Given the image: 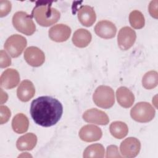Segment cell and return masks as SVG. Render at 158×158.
<instances>
[{
    "mask_svg": "<svg viewBox=\"0 0 158 158\" xmlns=\"http://www.w3.org/2000/svg\"><path fill=\"white\" fill-rule=\"evenodd\" d=\"M31 15L36 22L43 27H49L60 19L58 10L51 7L50 2H38L33 8Z\"/></svg>",
    "mask_w": 158,
    "mask_h": 158,
    "instance_id": "2",
    "label": "cell"
},
{
    "mask_svg": "<svg viewBox=\"0 0 158 158\" xmlns=\"http://www.w3.org/2000/svg\"><path fill=\"white\" fill-rule=\"evenodd\" d=\"M78 135L81 140L86 142H93L99 140L102 133L98 127L94 125H86L80 129Z\"/></svg>",
    "mask_w": 158,
    "mask_h": 158,
    "instance_id": "14",
    "label": "cell"
},
{
    "mask_svg": "<svg viewBox=\"0 0 158 158\" xmlns=\"http://www.w3.org/2000/svg\"><path fill=\"white\" fill-rule=\"evenodd\" d=\"M11 2L7 0L0 1V17L6 16L11 10Z\"/></svg>",
    "mask_w": 158,
    "mask_h": 158,
    "instance_id": "25",
    "label": "cell"
},
{
    "mask_svg": "<svg viewBox=\"0 0 158 158\" xmlns=\"http://www.w3.org/2000/svg\"><path fill=\"white\" fill-rule=\"evenodd\" d=\"M111 135L117 139H122L125 137L128 132L127 124L123 122L115 121L112 122L109 127Z\"/></svg>",
    "mask_w": 158,
    "mask_h": 158,
    "instance_id": "21",
    "label": "cell"
},
{
    "mask_svg": "<svg viewBox=\"0 0 158 158\" xmlns=\"http://www.w3.org/2000/svg\"><path fill=\"white\" fill-rule=\"evenodd\" d=\"M140 149V141L135 137L126 138L120 146V150L122 156L128 158L136 157L139 154Z\"/></svg>",
    "mask_w": 158,
    "mask_h": 158,
    "instance_id": "8",
    "label": "cell"
},
{
    "mask_svg": "<svg viewBox=\"0 0 158 158\" xmlns=\"http://www.w3.org/2000/svg\"><path fill=\"white\" fill-rule=\"evenodd\" d=\"M118 149L115 145H110L107 148L106 157H121Z\"/></svg>",
    "mask_w": 158,
    "mask_h": 158,
    "instance_id": "28",
    "label": "cell"
},
{
    "mask_svg": "<svg viewBox=\"0 0 158 158\" xmlns=\"http://www.w3.org/2000/svg\"><path fill=\"white\" fill-rule=\"evenodd\" d=\"M30 112L36 124L49 127L59 122L63 113V107L57 99L44 96L37 98L31 102Z\"/></svg>",
    "mask_w": 158,
    "mask_h": 158,
    "instance_id": "1",
    "label": "cell"
},
{
    "mask_svg": "<svg viewBox=\"0 0 158 158\" xmlns=\"http://www.w3.org/2000/svg\"><path fill=\"white\" fill-rule=\"evenodd\" d=\"M20 75L17 70L14 69H7L1 75L0 84L5 89H12L19 83Z\"/></svg>",
    "mask_w": 158,
    "mask_h": 158,
    "instance_id": "13",
    "label": "cell"
},
{
    "mask_svg": "<svg viewBox=\"0 0 158 158\" xmlns=\"http://www.w3.org/2000/svg\"><path fill=\"white\" fill-rule=\"evenodd\" d=\"M0 112H1L0 123H1V124H4L9 120V119L11 115L10 110L7 106L1 105L0 106Z\"/></svg>",
    "mask_w": 158,
    "mask_h": 158,
    "instance_id": "26",
    "label": "cell"
},
{
    "mask_svg": "<svg viewBox=\"0 0 158 158\" xmlns=\"http://www.w3.org/2000/svg\"><path fill=\"white\" fill-rule=\"evenodd\" d=\"M25 61L32 67H40L45 60L44 52L38 48L30 46L26 49L24 52Z\"/></svg>",
    "mask_w": 158,
    "mask_h": 158,
    "instance_id": "9",
    "label": "cell"
},
{
    "mask_svg": "<svg viewBox=\"0 0 158 158\" xmlns=\"http://www.w3.org/2000/svg\"><path fill=\"white\" fill-rule=\"evenodd\" d=\"M27 44V40L20 35H12L9 36L4 43V48L13 58L19 57Z\"/></svg>",
    "mask_w": 158,
    "mask_h": 158,
    "instance_id": "6",
    "label": "cell"
},
{
    "mask_svg": "<svg viewBox=\"0 0 158 158\" xmlns=\"http://www.w3.org/2000/svg\"><path fill=\"white\" fill-rule=\"evenodd\" d=\"M92 36L91 33L84 28L77 30L72 36L73 44L78 48H85L91 42Z\"/></svg>",
    "mask_w": 158,
    "mask_h": 158,
    "instance_id": "18",
    "label": "cell"
},
{
    "mask_svg": "<svg viewBox=\"0 0 158 158\" xmlns=\"http://www.w3.org/2000/svg\"><path fill=\"white\" fill-rule=\"evenodd\" d=\"M48 34L51 40L56 42H64L70 37L71 28L63 23L57 24L49 30Z\"/></svg>",
    "mask_w": 158,
    "mask_h": 158,
    "instance_id": "11",
    "label": "cell"
},
{
    "mask_svg": "<svg viewBox=\"0 0 158 158\" xmlns=\"http://www.w3.org/2000/svg\"><path fill=\"white\" fill-rule=\"evenodd\" d=\"M12 24L18 31L28 36L33 35L36 30L31 16L23 11H19L14 14Z\"/></svg>",
    "mask_w": 158,
    "mask_h": 158,
    "instance_id": "3",
    "label": "cell"
},
{
    "mask_svg": "<svg viewBox=\"0 0 158 158\" xmlns=\"http://www.w3.org/2000/svg\"><path fill=\"white\" fill-rule=\"evenodd\" d=\"M104 148L101 144H93L88 146L83 152V157H104Z\"/></svg>",
    "mask_w": 158,
    "mask_h": 158,
    "instance_id": "22",
    "label": "cell"
},
{
    "mask_svg": "<svg viewBox=\"0 0 158 158\" xmlns=\"http://www.w3.org/2000/svg\"><path fill=\"white\" fill-rule=\"evenodd\" d=\"M28 126L29 121L25 114L19 113L14 117L12 121V127L15 133L20 134L26 132Z\"/></svg>",
    "mask_w": 158,
    "mask_h": 158,
    "instance_id": "20",
    "label": "cell"
},
{
    "mask_svg": "<svg viewBox=\"0 0 158 158\" xmlns=\"http://www.w3.org/2000/svg\"><path fill=\"white\" fill-rule=\"evenodd\" d=\"M129 22L131 26L135 29L142 28L145 24V19L143 14L139 10H135L129 15Z\"/></svg>",
    "mask_w": 158,
    "mask_h": 158,
    "instance_id": "24",
    "label": "cell"
},
{
    "mask_svg": "<svg viewBox=\"0 0 158 158\" xmlns=\"http://www.w3.org/2000/svg\"><path fill=\"white\" fill-rule=\"evenodd\" d=\"M116 98L118 104L124 108L130 107L135 101L134 94L125 86H120L117 89Z\"/></svg>",
    "mask_w": 158,
    "mask_h": 158,
    "instance_id": "17",
    "label": "cell"
},
{
    "mask_svg": "<svg viewBox=\"0 0 158 158\" xmlns=\"http://www.w3.org/2000/svg\"><path fill=\"white\" fill-rule=\"evenodd\" d=\"M78 19L83 26L91 27L96 19L94 9L89 6H82L78 10Z\"/></svg>",
    "mask_w": 158,
    "mask_h": 158,
    "instance_id": "15",
    "label": "cell"
},
{
    "mask_svg": "<svg viewBox=\"0 0 158 158\" xmlns=\"http://www.w3.org/2000/svg\"><path fill=\"white\" fill-rule=\"evenodd\" d=\"M36 143V136L33 133H28L20 136L17 139L16 146L20 151H30L35 148Z\"/></svg>",
    "mask_w": 158,
    "mask_h": 158,
    "instance_id": "19",
    "label": "cell"
},
{
    "mask_svg": "<svg viewBox=\"0 0 158 158\" xmlns=\"http://www.w3.org/2000/svg\"><path fill=\"white\" fill-rule=\"evenodd\" d=\"M11 64V60L7 52L1 50L0 51V67L1 68H5Z\"/></svg>",
    "mask_w": 158,
    "mask_h": 158,
    "instance_id": "27",
    "label": "cell"
},
{
    "mask_svg": "<svg viewBox=\"0 0 158 158\" xmlns=\"http://www.w3.org/2000/svg\"><path fill=\"white\" fill-rule=\"evenodd\" d=\"M96 34L104 39H110L114 38L117 32V28L114 23L109 20H101L98 22L95 27Z\"/></svg>",
    "mask_w": 158,
    "mask_h": 158,
    "instance_id": "12",
    "label": "cell"
},
{
    "mask_svg": "<svg viewBox=\"0 0 158 158\" xmlns=\"http://www.w3.org/2000/svg\"><path fill=\"white\" fill-rule=\"evenodd\" d=\"M136 34L134 30L129 27H122L118 31L117 36V43L120 49L127 51L135 43Z\"/></svg>",
    "mask_w": 158,
    "mask_h": 158,
    "instance_id": "7",
    "label": "cell"
},
{
    "mask_svg": "<svg viewBox=\"0 0 158 158\" xmlns=\"http://www.w3.org/2000/svg\"><path fill=\"white\" fill-rule=\"evenodd\" d=\"M157 3H158L157 0L152 1L150 2L149 7H148V10H149V12L150 15L155 19H157V17H158Z\"/></svg>",
    "mask_w": 158,
    "mask_h": 158,
    "instance_id": "29",
    "label": "cell"
},
{
    "mask_svg": "<svg viewBox=\"0 0 158 158\" xmlns=\"http://www.w3.org/2000/svg\"><path fill=\"white\" fill-rule=\"evenodd\" d=\"M82 117L85 122L97 125H106L109 122V117L106 112L95 108L86 110Z\"/></svg>",
    "mask_w": 158,
    "mask_h": 158,
    "instance_id": "10",
    "label": "cell"
},
{
    "mask_svg": "<svg viewBox=\"0 0 158 158\" xmlns=\"http://www.w3.org/2000/svg\"><path fill=\"white\" fill-rule=\"evenodd\" d=\"M93 99L95 104L103 109H109L113 106L115 102L114 91L108 86H98L93 95Z\"/></svg>",
    "mask_w": 158,
    "mask_h": 158,
    "instance_id": "4",
    "label": "cell"
},
{
    "mask_svg": "<svg viewBox=\"0 0 158 158\" xmlns=\"http://www.w3.org/2000/svg\"><path fill=\"white\" fill-rule=\"evenodd\" d=\"M158 84V73L155 70H151L144 74L142 79L143 86L147 89H151Z\"/></svg>",
    "mask_w": 158,
    "mask_h": 158,
    "instance_id": "23",
    "label": "cell"
},
{
    "mask_svg": "<svg viewBox=\"0 0 158 158\" xmlns=\"http://www.w3.org/2000/svg\"><path fill=\"white\" fill-rule=\"evenodd\" d=\"M35 93V86L33 83L28 80L22 81L17 90V97L22 102L28 101L34 96Z\"/></svg>",
    "mask_w": 158,
    "mask_h": 158,
    "instance_id": "16",
    "label": "cell"
},
{
    "mask_svg": "<svg viewBox=\"0 0 158 158\" xmlns=\"http://www.w3.org/2000/svg\"><path fill=\"white\" fill-rule=\"evenodd\" d=\"M155 114L154 108L147 102L136 103L130 111L131 118L140 123H146L151 121L154 118Z\"/></svg>",
    "mask_w": 158,
    "mask_h": 158,
    "instance_id": "5",
    "label": "cell"
}]
</instances>
